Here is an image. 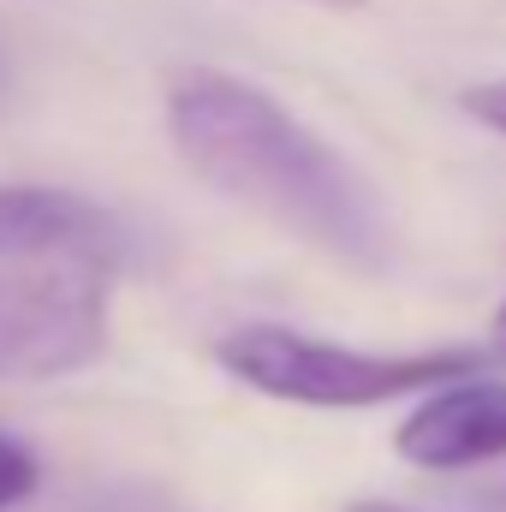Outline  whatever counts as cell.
I'll use <instances>...</instances> for the list:
<instances>
[{"instance_id":"cell-1","label":"cell","mask_w":506,"mask_h":512,"mask_svg":"<svg viewBox=\"0 0 506 512\" xmlns=\"http://www.w3.org/2000/svg\"><path fill=\"white\" fill-rule=\"evenodd\" d=\"M167 131L197 179L280 221L322 256L381 274L399 239L387 197L268 90L227 72H185L167 90Z\"/></svg>"},{"instance_id":"cell-2","label":"cell","mask_w":506,"mask_h":512,"mask_svg":"<svg viewBox=\"0 0 506 512\" xmlns=\"http://www.w3.org/2000/svg\"><path fill=\"white\" fill-rule=\"evenodd\" d=\"M221 370L239 376L245 387L268 399H292V405H316V411H364L387 399H411V393H435L441 382L477 376L489 364V352L471 346H447V352H358V346H334V340H310L292 328H239L215 346Z\"/></svg>"},{"instance_id":"cell-3","label":"cell","mask_w":506,"mask_h":512,"mask_svg":"<svg viewBox=\"0 0 506 512\" xmlns=\"http://www.w3.org/2000/svg\"><path fill=\"white\" fill-rule=\"evenodd\" d=\"M108 262H0V382H48L108 352Z\"/></svg>"},{"instance_id":"cell-4","label":"cell","mask_w":506,"mask_h":512,"mask_svg":"<svg viewBox=\"0 0 506 512\" xmlns=\"http://www.w3.org/2000/svg\"><path fill=\"white\" fill-rule=\"evenodd\" d=\"M393 447L423 471H471V465L506 459V382L495 376L441 382L399 423Z\"/></svg>"},{"instance_id":"cell-5","label":"cell","mask_w":506,"mask_h":512,"mask_svg":"<svg viewBox=\"0 0 506 512\" xmlns=\"http://www.w3.org/2000/svg\"><path fill=\"white\" fill-rule=\"evenodd\" d=\"M42 256H90V262H120L126 256V227L54 185H0V262H42Z\"/></svg>"},{"instance_id":"cell-6","label":"cell","mask_w":506,"mask_h":512,"mask_svg":"<svg viewBox=\"0 0 506 512\" xmlns=\"http://www.w3.org/2000/svg\"><path fill=\"white\" fill-rule=\"evenodd\" d=\"M36 483H42V465H36V453H30L18 435H0V512L24 507V501L36 495Z\"/></svg>"},{"instance_id":"cell-7","label":"cell","mask_w":506,"mask_h":512,"mask_svg":"<svg viewBox=\"0 0 506 512\" xmlns=\"http://www.w3.org/2000/svg\"><path fill=\"white\" fill-rule=\"evenodd\" d=\"M459 102H465V114H471L477 126H489V131L506 137V84H471Z\"/></svg>"},{"instance_id":"cell-8","label":"cell","mask_w":506,"mask_h":512,"mask_svg":"<svg viewBox=\"0 0 506 512\" xmlns=\"http://www.w3.org/2000/svg\"><path fill=\"white\" fill-rule=\"evenodd\" d=\"M489 358H501V364H506V298H501V310H495V334H489Z\"/></svg>"},{"instance_id":"cell-9","label":"cell","mask_w":506,"mask_h":512,"mask_svg":"<svg viewBox=\"0 0 506 512\" xmlns=\"http://www.w3.org/2000/svg\"><path fill=\"white\" fill-rule=\"evenodd\" d=\"M346 512H405V507H393V501H352Z\"/></svg>"},{"instance_id":"cell-10","label":"cell","mask_w":506,"mask_h":512,"mask_svg":"<svg viewBox=\"0 0 506 512\" xmlns=\"http://www.w3.org/2000/svg\"><path fill=\"white\" fill-rule=\"evenodd\" d=\"M477 507H483V512H506V489H489V495H483Z\"/></svg>"},{"instance_id":"cell-11","label":"cell","mask_w":506,"mask_h":512,"mask_svg":"<svg viewBox=\"0 0 506 512\" xmlns=\"http://www.w3.org/2000/svg\"><path fill=\"white\" fill-rule=\"evenodd\" d=\"M322 6H358V0H322Z\"/></svg>"}]
</instances>
